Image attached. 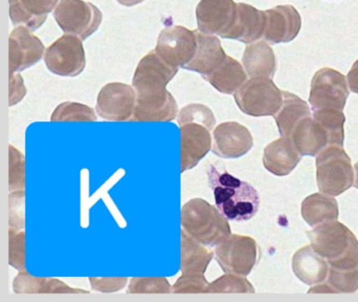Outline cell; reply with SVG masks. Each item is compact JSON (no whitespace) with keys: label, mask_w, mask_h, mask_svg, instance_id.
Listing matches in <instances>:
<instances>
[{"label":"cell","mask_w":358,"mask_h":302,"mask_svg":"<svg viewBox=\"0 0 358 302\" xmlns=\"http://www.w3.org/2000/svg\"><path fill=\"white\" fill-rule=\"evenodd\" d=\"M207 178L215 207L228 220L247 222L257 213L261 199L259 192L249 182L229 172L220 171L215 165L209 166Z\"/></svg>","instance_id":"6da1fadb"},{"label":"cell","mask_w":358,"mask_h":302,"mask_svg":"<svg viewBox=\"0 0 358 302\" xmlns=\"http://www.w3.org/2000/svg\"><path fill=\"white\" fill-rule=\"evenodd\" d=\"M345 122L341 110L317 109L299 122L289 138L301 155L315 157L327 147H343Z\"/></svg>","instance_id":"7a4b0ae2"},{"label":"cell","mask_w":358,"mask_h":302,"mask_svg":"<svg viewBox=\"0 0 358 302\" xmlns=\"http://www.w3.org/2000/svg\"><path fill=\"white\" fill-rule=\"evenodd\" d=\"M311 247L336 270L358 268V240L337 220L314 226L308 232Z\"/></svg>","instance_id":"3957f363"},{"label":"cell","mask_w":358,"mask_h":302,"mask_svg":"<svg viewBox=\"0 0 358 302\" xmlns=\"http://www.w3.org/2000/svg\"><path fill=\"white\" fill-rule=\"evenodd\" d=\"M182 229L205 247H217L231 235L227 218L203 199L188 201L181 210Z\"/></svg>","instance_id":"277c9868"},{"label":"cell","mask_w":358,"mask_h":302,"mask_svg":"<svg viewBox=\"0 0 358 302\" xmlns=\"http://www.w3.org/2000/svg\"><path fill=\"white\" fill-rule=\"evenodd\" d=\"M351 159L341 146H329L316 155V180L320 192L338 196L354 185Z\"/></svg>","instance_id":"5b68a950"},{"label":"cell","mask_w":358,"mask_h":302,"mask_svg":"<svg viewBox=\"0 0 358 302\" xmlns=\"http://www.w3.org/2000/svg\"><path fill=\"white\" fill-rule=\"evenodd\" d=\"M234 100L251 117H274L282 106V92L270 78H251L234 92Z\"/></svg>","instance_id":"8992f818"},{"label":"cell","mask_w":358,"mask_h":302,"mask_svg":"<svg viewBox=\"0 0 358 302\" xmlns=\"http://www.w3.org/2000/svg\"><path fill=\"white\" fill-rule=\"evenodd\" d=\"M259 256L257 241L244 235H229L215 249V260L224 272L245 277L250 274Z\"/></svg>","instance_id":"52a82bcc"},{"label":"cell","mask_w":358,"mask_h":302,"mask_svg":"<svg viewBox=\"0 0 358 302\" xmlns=\"http://www.w3.org/2000/svg\"><path fill=\"white\" fill-rule=\"evenodd\" d=\"M54 17L64 33L81 40L93 35L102 21L99 8L83 0H62L54 10Z\"/></svg>","instance_id":"ba28073f"},{"label":"cell","mask_w":358,"mask_h":302,"mask_svg":"<svg viewBox=\"0 0 358 302\" xmlns=\"http://www.w3.org/2000/svg\"><path fill=\"white\" fill-rule=\"evenodd\" d=\"M347 79L343 73L330 67L316 71L311 81L309 103L312 110L345 108L349 96Z\"/></svg>","instance_id":"9c48e42d"},{"label":"cell","mask_w":358,"mask_h":302,"mask_svg":"<svg viewBox=\"0 0 358 302\" xmlns=\"http://www.w3.org/2000/svg\"><path fill=\"white\" fill-rule=\"evenodd\" d=\"M45 62L51 73L62 77H77L85 69V52L81 39L66 34L45 50Z\"/></svg>","instance_id":"30bf717a"},{"label":"cell","mask_w":358,"mask_h":302,"mask_svg":"<svg viewBox=\"0 0 358 302\" xmlns=\"http://www.w3.org/2000/svg\"><path fill=\"white\" fill-rule=\"evenodd\" d=\"M196 31L180 25L166 27L159 35L155 50L171 66L184 69L198 50Z\"/></svg>","instance_id":"8fae6325"},{"label":"cell","mask_w":358,"mask_h":302,"mask_svg":"<svg viewBox=\"0 0 358 302\" xmlns=\"http://www.w3.org/2000/svg\"><path fill=\"white\" fill-rule=\"evenodd\" d=\"M137 92L124 83H108L98 94L96 111L108 121H131L135 111Z\"/></svg>","instance_id":"7c38bea8"},{"label":"cell","mask_w":358,"mask_h":302,"mask_svg":"<svg viewBox=\"0 0 358 302\" xmlns=\"http://www.w3.org/2000/svg\"><path fill=\"white\" fill-rule=\"evenodd\" d=\"M236 10L234 0H201L196 10L199 31L226 38L236 21Z\"/></svg>","instance_id":"4fadbf2b"},{"label":"cell","mask_w":358,"mask_h":302,"mask_svg":"<svg viewBox=\"0 0 358 302\" xmlns=\"http://www.w3.org/2000/svg\"><path fill=\"white\" fill-rule=\"evenodd\" d=\"M179 69L165 62L156 50H150L140 60L133 78L137 94L166 89V85L177 75Z\"/></svg>","instance_id":"5bb4252c"},{"label":"cell","mask_w":358,"mask_h":302,"mask_svg":"<svg viewBox=\"0 0 358 302\" xmlns=\"http://www.w3.org/2000/svg\"><path fill=\"white\" fill-rule=\"evenodd\" d=\"M10 73L30 69L38 63L45 54V48L38 37L26 27L13 29L9 38Z\"/></svg>","instance_id":"9a60e30c"},{"label":"cell","mask_w":358,"mask_h":302,"mask_svg":"<svg viewBox=\"0 0 358 302\" xmlns=\"http://www.w3.org/2000/svg\"><path fill=\"white\" fill-rule=\"evenodd\" d=\"M253 147L250 131L238 122H225L215 128L213 152L223 159H238Z\"/></svg>","instance_id":"2e32d148"},{"label":"cell","mask_w":358,"mask_h":302,"mask_svg":"<svg viewBox=\"0 0 358 302\" xmlns=\"http://www.w3.org/2000/svg\"><path fill=\"white\" fill-rule=\"evenodd\" d=\"M178 113L177 101L167 89L137 94L135 111L131 121L171 122L178 117Z\"/></svg>","instance_id":"e0dca14e"},{"label":"cell","mask_w":358,"mask_h":302,"mask_svg":"<svg viewBox=\"0 0 358 302\" xmlns=\"http://www.w3.org/2000/svg\"><path fill=\"white\" fill-rule=\"evenodd\" d=\"M301 18L292 6H278L266 10L265 41L270 44L287 43L299 35Z\"/></svg>","instance_id":"ac0fdd59"},{"label":"cell","mask_w":358,"mask_h":302,"mask_svg":"<svg viewBox=\"0 0 358 302\" xmlns=\"http://www.w3.org/2000/svg\"><path fill=\"white\" fill-rule=\"evenodd\" d=\"M181 134V172L196 167L213 147L210 130L196 123L180 126Z\"/></svg>","instance_id":"d6986e66"},{"label":"cell","mask_w":358,"mask_h":302,"mask_svg":"<svg viewBox=\"0 0 358 302\" xmlns=\"http://www.w3.org/2000/svg\"><path fill=\"white\" fill-rule=\"evenodd\" d=\"M266 29V12L246 3H238L236 21L225 39H234L251 44L264 37Z\"/></svg>","instance_id":"ffe728a7"},{"label":"cell","mask_w":358,"mask_h":302,"mask_svg":"<svg viewBox=\"0 0 358 302\" xmlns=\"http://www.w3.org/2000/svg\"><path fill=\"white\" fill-rule=\"evenodd\" d=\"M301 159L292 141L287 136H280L270 143L264 150L263 163L268 171L276 176H286L294 170Z\"/></svg>","instance_id":"44dd1931"},{"label":"cell","mask_w":358,"mask_h":302,"mask_svg":"<svg viewBox=\"0 0 358 302\" xmlns=\"http://www.w3.org/2000/svg\"><path fill=\"white\" fill-rule=\"evenodd\" d=\"M59 0H9L10 17L15 27L36 31L47 20L48 15L55 10Z\"/></svg>","instance_id":"7402d4cb"},{"label":"cell","mask_w":358,"mask_h":302,"mask_svg":"<svg viewBox=\"0 0 358 302\" xmlns=\"http://www.w3.org/2000/svg\"><path fill=\"white\" fill-rule=\"evenodd\" d=\"M328 261L314 251L310 245L295 252L292 258V268L295 276L308 285H318L327 280L329 273Z\"/></svg>","instance_id":"603a6c76"},{"label":"cell","mask_w":358,"mask_h":302,"mask_svg":"<svg viewBox=\"0 0 358 302\" xmlns=\"http://www.w3.org/2000/svg\"><path fill=\"white\" fill-rule=\"evenodd\" d=\"M198 37V50L192 62L188 63L184 69L196 71L203 78L215 71L225 60L226 52H224L219 38L213 35L196 31Z\"/></svg>","instance_id":"cb8c5ba5"},{"label":"cell","mask_w":358,"mask_h":302,"mask_svg":"<svg viewBox=\"0 0 358 302\" xmlns=\"http://www.w3.org/2000/svg\"><path fill=\"white\" fill-rule=\"evenodd\" d=\"M243 65L251 78L273 77L276 71V58L267 41L249 44L243 55Z\"/></svg>","instance_id":"d4e9b609"},{"label":"cell","mask_w":358,"mask_h":302,"mask_svg":"<svg viewBox=\"0 0 358 302\" xmlns=\"http://www.w3.org/2000/svg\"><path fill=\"white\" fill-rule=\"evenodd\" d=\"M16 294H90L87 289H73L64 281L49 277H35L22 271L13 280Z\"/></svg>","instance_id":"484cf974"},{"label":"cell","mask_w":358,"mask_h":302,"mask_svg":"<svg viewBox=\"0 0 358 302\" xmlns=\"http://www.w3.org/2000/svg\"><path fill=\"white\" fill-rule=\"evenodd\" d=\"M204 79L222 94H231L247 81V73L238 61L227 56L223 63Z\"/></svg>","instance_id":"4316f807"},{"label":"cell","mask_w":358,"mask_h":302,"mask_svg":"<svg viewBox=\"0 0 358 302\" xmlns=\"http://www.w3.org/2000/svg\"><path fill=\"white\" fill-rule=\"evenodd\" d=\"M301 215L310 226H316L338 218V203L331 195L315 193L303 199Z\"/></svg>","instance_id":"83f0119b"},{"label":"cell","mask_w":358,"mask_h":302,"mask_svg":"<svg viewBox=\"0 0 358 302\" xmlns=\"http://www.w3.org/2000/svg\"><path fill=\"white\" fill-rule=\"evenodd\" d=\"M311 115V109L306 101L291 92H282V104L274 119L280 136L289 138L299 122Z\"/></svg>","instance_id":"f1b7e54d"},{"label":"cell","mask_w":358,"mask_h":302,"mask_svg":"<svg viewBox=\"0 0 358 302\" xmlns=\"http://www.w3.org/2000/svg\"><path fill=\"white\" fill-rule=\"evenodd\" d=\"M215 253L181 231V272L183 274H204Z\"/></svg>","instance_id":"f546056e"},{"label":"cell","mask_w":358,"mask_h":302,"mask_svg":"<svg viewBox=\"0 0 358 302\" xmlns=\"http://www.w3.org/2000/svg\"><path fill=\"white\" fill-rule=\"evenodd\" d=\"M52 122H95V110L87 105L76 102H64L56 107L51 115Z\"/></svg>","instance_id":"4dcf8cb0"},{"label":"cell","mask_w":358,"mask_h":302,"mask_svg":"<svg viewBox=\"0 0 358 302\" xmlns=\"http://www.w3.org/2000/svg\"><path fill=\"white\" fill-rule=\"evenodd\" d=\"M255 287L241 275L226 273L209 283L207 293H255Z\"/></svg>","instance_id":"1f68e13d"},{"label":"cell","mask_w":358,"mask_h":302,"mask_svg":"<svg viewBox=\"0 0 358 302\" xmlns=\"http://www.w3.org/2000/svg\"><path fill=\"white\" fill-rule=\"evenodd\" d=\"M326 283L333 293H355L358 289V268L336 270L329 268Z\"/></svg>","instance_id":"d6a6232c"},{"label":"cell","mask_w":358,"mask_h":302,"mask_svg":"<svg viewBox=\"0 0 358 302\" xmlns=\"http://www.w3.org/2000/svg\"><path fill=\"white\" fill-rule=\"evenodd\" d=\"M189 123L201 124L211 131L215 126V115L213 110L205 105L189 104L180 110L178 115V124L182 126Z\"/></svg>","instance_id":"836d02e7"},{"label":"cell","mask_w":358,"mask_h":302,"mask_svg":"<svg viewBox=\"0 0 358 302\" xmlns=\"http://www.w3.org/2000/svg\"><path fill=\"white\" fill-rule=\"evenodd\" d=\"M129 294H167L173 292L165 277H135L129 280Z\"/></svg>","instance_id":"e575fe53"},{"label":"cell","mask_w":358,"mask_h":302,"mask_svg":"<svg viewBox=\"0 0 358 302\" xmlns=\"http://www.w3.org/2000/svg\"><path fill=\"white\" fill-rule=\"evenodd\" d=\"M26 187V157L10 145L9 190H24Z\"/></svg>","instance_id":"d590c367"},{"label":"cell","mask_w":358,"mask_h":302,"mask_svg":"<svg viewBox=\"0 0 358 302\" xmlns=\"http://www.w3.org/2000/svg\"><path fill=\"white\" fill-rule=\"evenodd\" d=\"M9 264L16 270H26V232L24 230L9 231Z\"/></svg>","instance_id":"8d00e7d4"},{"label":"cell","mask_w":358,"mask_h":302,"mask_svg":"<svg viewBox=\"0 0 358 302\" xmlns=\"http://www.w3.org/2000/svg\"><path fill=\"white\" fill-rule=\"evenodd\" d=\"M10 201V230L17 232L22 231L26 226L24 220V201H26V192L24 190L12 191L9 196Z\"/></svg>","instance_id":"74e56055"},{"label":"cell","mask_w":358,"mask_h":302,"mask_svg":"<svg viewBox=\"0 0 358 302\" xmlns=\"http://www.w3.org/2000/svg\"><path fill=\"white\" fill-rule=\"evenodd\" d=\"M209 282L204 274H183L173 285V293H207Z\"/></svg>","instance_id":"f35d334b"},{"label":"cell","mask_w":358,"mask_h":302,"mask_svg":"<svg viewBox=\"0 0 358 302\" xmlns=\"http://www.w3.org/2000/svg\"><path fill=\"white\" fill-rule=\"evenodd\" d=\"M89 280L94 291L114 293L124 289L129 279L127 277H90Z\"/></svg>","instance_id":"ab89813d"},{"label":"cell","mask_w":358,"mask_h":302,"mask_svg":"<svg viewBox=\"0 0 358 302\" xmlns=\"http://www.w3.org/2000/svg\"><path fill=\"white\" fill-rule=\"evenodd\" d=\"M27 94V88L24 79L20 73H10V106L20 103Z\"/></svg>","instance_id":"60d3db41"},{"label":"cell","mask_w":358,"mask_h":302,"mask_svg":"<svg viewBox=\"0 0 358 302\" xmlns=\"http://www.w3.org/2000/svg\"><path fill=\"white\" fill-rule=\"evenodd\" d=\"M348 84L352 92L358 94V59L348 73Z\"/></svg>","instance_id":"b9f144b4"},{"label":"cell","mask_w":358,"mask_h":302,"mask_svg":"<svg viewBox=\"0 0 358 302\" xmlns=\"http://www.w3.org/2000/svg\"><path fill=\"white\" fill-rule=\"evenodd\" d=\"M119 3L122 4V6H137V4L141 3L144 0H117Z\"/></svg>","instance_id":"7bdbcfd3"},{"label":"cell","mask_w":358,"mask_h":302,"mask_svg":"<svg viewBox=\"0 0 358 302\" xmlns=\"http://www.w3.org/2000/svg\"><path fill=\"white\" fill-rule=\"evenodd\" d=\"M354 171H355V182H354L353 186L358 189V161L354 165Z\"/></svg>","instance_id":"ee69618b"}]
</instances>
